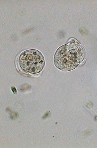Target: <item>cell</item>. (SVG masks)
Instances as JSON below:
<instances>
[{
	"label": "cell",
	"mask_w": 97,
	"mask_h": 148,
	"mask_svg": "<svg viewBox=\"0 0 97 148\" xmlns=\"http://www.w3.org/2000/svg\"><path fill=\"white\" fill-rule=\"evenodd\" d=\"M85 57L84 48L78 42L72 40L57 50L54 55V63L57 68L68 71L77 68Z\"/></svg>",
	"instance_id": "obj_1"
},
{
	"label": "cell",
	"mask_w": 97,
	"mask_h": 148,
	"mask_svg": "<svg viewBox=\"0 0 97 148\" xmlns=\"http://www.w3.org/2000/svg\"><path fill=\"white\" fill-rule=\"evenodd\" d=\"M19 62L21 69L25 72L31 74L41 72L45 64L42 54L35 49L22 53L19 56Z\"/></svg>",
	"instance_id": "obj_2"
}]
</instances>
